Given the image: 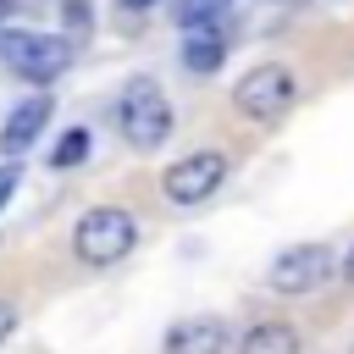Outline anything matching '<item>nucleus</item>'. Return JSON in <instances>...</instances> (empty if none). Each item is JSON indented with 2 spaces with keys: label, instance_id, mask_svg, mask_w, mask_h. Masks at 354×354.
Returning a JSON list of instances; mask_svg holds the SVG:
<instances>
[{
  "label": "nucleus",
  "instance_id": "f257e3e1",
  "mask_svg": "<svg viewBox=\"0 0 354 354\" xmlns=\"http://www.w3.org/2000/svg\"><path fill=\"white\" fill-rule=\"evenodd\" d=\"M133 243H138V221L122 205H94L72 227V249H77L83 266H116V260L133 254Z\"/></svg>",
  "mask_w": 354,
  "mask_h": 354
},
{
  "label": "nucleus",
  "instance_id": "f03ea898",
  "mask_svg": "<svg viewBox=\"0 0 354 354\" xmlns=\"http://www.w3.org/2000/svg\"><path fill=\"white\" fill-rule=\"evenodd\" d=\"M116 127H122V138H127L133 149H160V144L171 138V127H177L171 100L160 94V83L133 77V83L122 88V100H116Z\"/></svg>",
  "mask_w": 354,
  "mask_h": 354
},
{
  "label": "nucleus",
  "instance_id": "7ed1b4c3",
  "mask_svg": "<svg viewBox=\"0 0 354 354\" xmlns=\"http://www.w3.org/2000/svg\"><path fill=\"white\" fill-rule=\"evenodd\" d=\"M293 100H299V77H293L282 61L249 66V72L238 77V88H232V105H238V116H249V122H277V116H288Z\"/></svg>",
  "mask_w": 354,
  "mask_h": 354
},
{
  "label": "nucleus",
  "instance_id": "20e7f679",
  "mask_svg": "<svg viewBox=\"0 0 354 354\" xmlns=\"http://www.w3.org/2000/svg\"><path fill=\"white\" fill-rule=\"evenodd\" d=\"M332 271H343V260L332 254V243H288L271 271H266V288L282 293V299H299V293H315Z\"/></svg>",
  "mask_w": 354,
  "mask_h": 354
},
{
  "label": "nucleus",
  "instance_id": "39448f33",
  "mask_svg": "<svg viewBox=\"0 0 354 354\" xmlns=\"http://www.w3.org/2000/svg\"><path fill=\"white\" fill-rule=\"evenodd\" d=\"M0 55H6V66H11L17 77L50 83L55 72H66L72 39H66V33H6V39H0Z\"/></svg>",
  "mask_w": 354,
  "mask_h": 354
},
{
  "label": "nucleus",
  "instance_id": "423d86ee",
  "mask_svg": "<svg viewBox=\"0 0 354 354\" xmlns=\"http://www.w3.org/2000/svg\"><path fill=\"white\" fill-rule=\"evenodd\" d=\"M221 183H227V155H221V149H194V155H183V160H171V166L160 171V194H166L171 205H199V199H210Z\"/></svg>",
  "mask_w": 354,
  "mask_h": 354
},
{
  "label": "nucleus",
  "instance_id": "0eeeda50",
  "mask_svg": "<svg viewBox=\"0 0 354 354\" xmlns=\"http://www.w3.org/2000/svg\"><path fill=\"white\" fill-rule=\"evenodd\" d=\"M227 343H232V326L221 315H183L166 326L160 354H227Z\"/></svg>",
  "mask_w": 354,
  "mask_h": 354
},
{
  "label": "nucleus",
  "instance_id": "6e6552de",
  "mask_svg": "<svg viewBox=\"0 0 354 354\" xmlns=\"http://www.w3.org/2000/svg\"><path fill=\"white\" fill-rule=\"evenodd\" d=\"M50 111H55L50 94H28V100L6 116V127H0V149H6V155H22V149L50 127Z\"/></svg>",
  "mask_w": 354,
  "mask_h": 354
},
{
  "label": "nucleus",
  "instance_id": "1a4fd4ad",
  "mask_svg": "<svg viewBox=\"0 0 354 354\" xmlns=\"http://www.w3.org/2000/svg\"><path fill=\"white\" fill-rule=\"evenodd\" d=\"M232 50V28L227 22H210V28H194L188 44H183V66L188 72H216Z\"/></svg>",
  "mask_w": 354,
  "mask_h": 354
},
{
  "label": "nucleus",
  "instance_id": "9d476101",
  "mask_svg": "<svg viewBox=\"0 0 354 354\" xmlns=\"http://www.w3.org/2000/svg\"><path fill=\"white\" fill-rule=\"evenodd\" d=\"M238 354H299V326H288V321H254L243 332Z\"/></svg>",
  "mask_w": 354,
  "mask_h": 354
},
{
  "label": "nucleus",
  "instance_id": "9b49d317",
  "mask_svg": "<svg viewBox=\"0 0 354 354\" xmlns=\"http://www.w3.org/2000/svg\"><path fill=\"white\" fill-rule=\"evenodd\" d=\"M227 11H232V0H177V6H171V17H177L188 33H194V28H210V22H221Z\"/></svg>",
  "mask_w": 354,
  "mask_h": 354
},
{
  "label": "nucleus",
  "instance_id": "f8f14e48",
  "mask_svg": "<svg viewBox=\"0 0 354 354\" xmlns=\"http://www.w3.org/2000/svg\"><path fill=\"white\" fill-rule=\"evenodd\" d=\"M88 144H94V138H88V127H66V133L55 138V149H50V166H55V171L83 166V160H88Z\"/></svg>",
  "mask_w": 354,
  "mask_h": 354
},
{
  "label": "nucleus",
  "instance_id": "ddd939ff",
  "mask_svg": "<svg viewBox=\"0 0 354 354\" xmlns=\"http://www.w3.org/2000/svg\"><path fill=\"white\" fill-rule=\"evenodd\" d=\"M11 332H17V304H11V299H0V343H6Z\"/></svg>",
  "mask_w": 354,
  "mask_h": 354
},
{
  "label": "nucleus",
  "instance_id": "4468645a",
  "mask_svg": "<svg viewBox=\"0 0 354 354\" xmlns=\"http://www.w3.org/2000/svg\"><path fill=\"white\" fill-rule=\"evenodd\" d=\"M17 177H22V171H17V166H0V205H6V199H11V194H17Z\"/></svg>",
  "mask_w": 354,
  "mask_h": 354
},
{
  "label": "nucleus",
  "instance_id": "2eb2a0df",
  "mask_svg": "<svg viewBox=\"0 0 354 354\" xmlns=\"http://www.w3.org/2000/svg\"><path fill=\"white\" fill-rule=\"evenodd\" d=\"M66 17H72V28H83L88 22V0H66Z\"/></svg>",
  "mask_w": 354,
  "mask_h": 354
},
{
  "label": "nucleus",
  "instance_id": "dca6fc26",
  "mask_svg": "<svg viewBox=\"0 0 354 354\" xmlns=\"http://www.w3.org/2000/svg\"><path fill=\"white\" fill-rule=\"evenodd\" d=\"M343 282H348V288H354V249H348V254H343Z\"/></svg>",
  "mask_w": 354,
  "mask_h": 354
},
{
  "label": "nucleus",
  "instance_id": "f3484780",
  "mask_svg": "<svg viewBox=\"0 0 354 354\" xmlns=\"http://www.w3.org/2000/svg\"><path fill=\"white\" fill-rule=\"evenodd\" d=\"M122 6H127V11H149L155 0H122Z\"/></svg>",
  "mask_w": 354,
  "mask_h": 354
},
{
  "label": "nucleus",
  "instance_id": "a211bd4d",
  "mask_svg": "<svg viewBox=\"0 0 354 354\" xmlns=\"http://www.w3.org/2000/svg\"><path fill=\"white\" fill-rule=\"evenodd\" d=\"M17 6H22V0H0V17H11V11H17Z\"/></svg>",
  "mask_w": 354,
  "mask_h": 354
}]
</instances>
